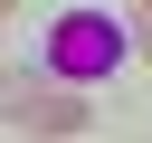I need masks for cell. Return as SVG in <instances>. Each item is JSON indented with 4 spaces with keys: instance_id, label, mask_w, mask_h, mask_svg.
Listing matches in <instances>:
<instances>
[{
    "instance_id": "obj_1",
    "label": "cell",
    "mask_w": 152,
    "mask_h": 143,
    "mask_svg": "<svg viewBox=\"0 0 152 143\" xmlns=\"http://www.w3.org/2000/svg\"><path fill=\"white\" fill-rule=\"evenodd\" d=\"M114 67H124V29H114L104 10H57V19H48V76L95 86V76H114Z\"/></svg>"
},
{
    "instance_id": "obj_2",
    "label": "cell",
    "mask_w": 152,
    "mask_h": 143,
    "mask_svg": "<svg viewBox=\"0 0 152 143\" xmlns=\"http://www.w3.org/2000/svg\"><path fill=\"white\" fill-rule=\"evenodd\" d=\"M19 124H28V133H86L95 114H86V86L57 76V95H19Z\"/></svg>"
},
{
    "instance_id": "obj_3",
    "label": "cell",
    "mask_w": 152,
    "mask_h": 143,
    "mask_svg": "<svg viewBox=\"0 0 152 143\" xmlns=\"http://www.w3.org/2000/svg\"><path fill=\"white\" fill-rule=\"evenodd\" d=\"M142 19H152V0H142Z\"/></svg>"
}]
</instances>
